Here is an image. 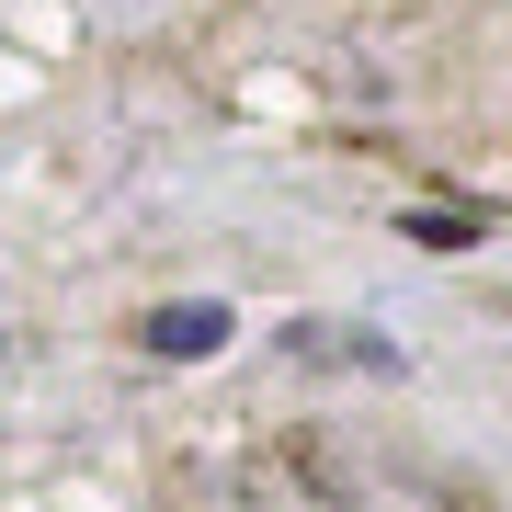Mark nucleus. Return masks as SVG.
Returning a JSON list of instances; mask_svg holds the SVG:
<instances>
[{
  "mask_svg": "<svg viewBox=\"0 0 512 512\" xmlns=\"http://www.w3.org/2000/svg\"><path fill=\"white\" fill-rule=\"evenodd\" d=\"M148 353H160V365L228 353V308H217V296H183V308H160V319H148Z\"/></svg>",
  "mask_w": 512,
  "mask_h": 512,
  "instance_id": "obj_1",
  "label": "nucleus"
},
{
  "mask_svg": "<svg viewBox=\"0 0 512 512\" xmlns=\"http://www.w3.org/2000/svg\"><path fill=\"white\" fill-rule=\"evenodd\" d=\"M399 228L421 239V251H467V239H478V217H456V205H410Z\"/></svg>",
  "mask_w": 512,
  "mask_h": 512,
  "instance_id": "obj_2",
  "label": "nucleus"
}]
</instances>
